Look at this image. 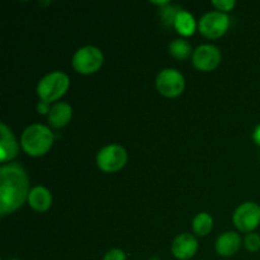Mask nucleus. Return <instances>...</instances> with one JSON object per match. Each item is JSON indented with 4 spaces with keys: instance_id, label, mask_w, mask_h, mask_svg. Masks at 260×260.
Listing matches in <instances>:
<instances>
[{
    "instance_id": "obj_1",
    "label": "nucleus",
    "mask_w": 260,
    "mask_h": 260,
    "mask_svg": "<svg viewBox=\"0 0 260 260\" xmlns=\"http://www.w3.org/2000/svg\"><path fill=\"white\" fill-rule=\"evenodd\" d=\"M29 192V179L19 162H9L0 168V215L18 210L28 200Z\"/></svg>"
},
{
    "instance_id": "obj_2",
    "label": "nucleus",
    "mask_w": 260,
    "mask_h": 260,
    "mask_svg": "<svg viewBox=\"0 0 260 260\" xmlns=\"http://www.w3.org/2000/svg\"><path fill=\"white\" fill-rule=\"evenodd\" d=\"M53 134L47 126L35 123L23 131L20 145L30 156H41L51 149L53 144Z\"/></svg>"
},
{
    "instance_id": "obj_3",
    "label": "nucleus",
    "mask_w": 260,
    "mask_h": 260,
    "mask_svg": "<svg viewBox=\"0 0 260 260\" xmlns=\"http://www.w3.org/2000/svg\"><path fill=\"white\" fill-rule=\"evenodd\" d=\"M70 85V79L62 71H53L43 76L37 85V94L41 101L55 102L60 99Z\"/></svg>"
},
{
    "instance_id": "obj_4",
    "label": "nucleus",
    "mask_w": 260,
    "mask_h": 260,
    "mask_svg": "<svg viewBox=\"0 0 260 260\" xmlns=\"http://www.w3.org/2000/svg\"><path fill=\"white\" fill-rule=\"evenodd\" d=\"M104 56L101 48L95 46H84L75 51L73 56V66L80 74H93L103 65Z\"/></svg>"
},
{
    "instance_id": "obj_5",
    "label": "nucleus",
    "mask_w": 260,
    "mask_h": 260,
    "mask_svg": "<svg viewBox=\"0 0 260 260\" xmlns=\"http://www.w3.org/2000/svg\"><path fill=\"white\" fill-rule=\"evenodd\" d=\"M127 161V152L121 145L112 144L102 147L96 154V164L99 169L107 173H113L122 169Z\"/></svg>"
},
{
    "instance_id": "obj_6",
    "label": "nucleus",
    "mask_w": 260,
    "mask_h": 260,
    "mask_svg": "<svg viewBox=\"0 0 260 260\" xmlns=\"http://www.w3.org/2000/svg\"><path fill=\"white\" fill-rule=\"evenodd\" d=\"M230 25V18L226 13L215 10L208 12L201 17L198 22L200 32L207 38H218L225 35Z\"/></svg>"
},
{
    "instance_id": "obj_7",
    "label": "nucleus",
    "mask_w": 260,
    "mask_h": 260,
    "mask_svg": "<svg viewBox=\"0 0 260 260\" xmlns=\"http://www.w3.org/2000/svg\"><path fill=\"white\" fill-rule=\"evenodd\" d=\"M184 86V76L177 69H164L156 76V89L160 94L169 98H174L182 94Z\"/></svg>"
},
{
    "instance_id": "obj_8",
    "label": "nucleus",
    "mask_w": 260,
    "mask_h": 260,
    "mask_svg": "<svg viewBox=\"0 0 260 260\" xmlns=\"http://www.w3.org/2000/svg\"><path fill=\"white\" fill-rule=\"evenodd\" d=\"M233 221L240 231L251 233L260 223V207L254 202L243 203L234 212Z\"/></svg>"
},
{
    "instance_id": "obj_9",
    "label": "nucleus",
    "mask_w": 260,
    "mask_h": 260,
    "mask_svg": "<svg viewBox=\"0 0 260 260\" xmlns=\"http://www.w3.org/2000/svg\"><path fill=\"white\" fill-rule=\"evenodd\" d=\"M221 52L213 45H201L193 51L192 63L201 71H211L218 66Z\"/></svg>"
},
{
    "instance_id": "obj_10",
    "label": "nucleus",
    "mask_w": 260,
    "mask_h": 260,
    "mask_svg": "<svg viewBox=\"0 0 260 260\" xmlns=\"http://www.w3.org/2000/svg\"><path fill=\"white\" fill-rule=\"evenodd\" d=\"M198 249V241L192 234H179L173 240L172 253L179 260H188L196 255Z\"/></svg>"
},
{
    "instance_id": "obj_11",
    "label": "nucleus",
    "mask_w": 260,
    "mask_h": 260,
    "mask_svg": "<svg viewBox=\"0 0 260 260\" xmlns=\"http://www.w3.org/2000/svg\"><path fill=\"white\" fill-rule=\"evenodd\" d=\"M2 128V140H0V159L3 162L10 161L18 154V142L13 132L8 128L4 122L0 123Z\"/></svg>"
},
{
    "instance_id": "obj_12",
    "label": "nucleus",
    "mask_w": 260,
    "mask_h": 260,
    "mask_svg": "<svg viewBox=\"0 0 260 260\" xmlns=\"http://www.w3.org/2000/svg\"><path fill=\"white\" fill-rule=\"evenodd\" d=\"M73 116V108L68 102H57L51 107L47 114L48 123L53 128H61L70 122Z\"/></svg>"
},
{
    "instance_id": "obj_13",
    "label": "nucleus",
    "mask_w": 260,
    "mask_h": 260,
    "mask_svg": "<svg viewBox=\"0 0 260 260\" xmlns=\"http://www.w3.org/2000/svg\"><path fill=\"white\" fill-rule=\"evenodd\" d=\"M241 245V238L239 234L228 231L218 236L216 240V251L221 256H231L239 250Z\"/></svg>"
},
{
    "instance_id": "obj_14",
    "label": "nucleus",
    "mask_w": 260,
    "mask_h": 260,
    "mask_svg": "<svg viewBox=\"0 0 260 260\" xmlns=\"http://www.w3.org/2000/svg\"><path fill=\"white\" fill-rule=\"evenodd\" d=\"M27 201L35 211H37V212H46L51 207L52 196H51V192L47 188L42 187V185H37V187L30 189Z\"/></svg>"
},
{
    "instance_id": "obj_15",
    "label": "nucleus",
    "mask_w": 260,
    "mask_h": 260,
    "mask_svg": "<svg viewBox=\"0 0 260 260\" xmlns=\"http://www.w3.org/2000/svg\"><path fill=\"white\" fill-rule=\"evenodd\" d=\"M174 27L178 33L184 37L192 36L196 30V19L187 10H180L177 14L174 20Z\"/></svg>"
},
{
    "instance_id": "obj_16",
    "label": "nucleus",
    "mask_w": 260,
    "mask_h": 260,
    "mask_svg": "<svg viewBox=\"0 0 260 260\" xmlns=\"http://www.w3.org/2000/svg\"><path fill=\"white\" fill-rule=\"evenodd\" d=\"M193 231H194L197 235L205 236L207 234H210V231L213 228V218L210 213L207 212H201L193 218L192 222Z\"/></svg>"
},
{
    "instance_id": "obj_17",
    "label": "nucleus",
    "mask_w": 260,
    "mask_h": 260,
    "mask_svg": "<svg viewBox=\"0 0 260 260\" xmlns=\"http://www.w3.org/2000/svg\"><path fill=\"white\" fill-rule=\"evenodd\" d=\"M169 53L177 60H185L192 53V46L183 38H177L169 45Z\"/></svg>"
},
{
    "instance_id": "obj_18",
    "label": "nucleus",
    "mask_w": 260,
    "mask_h": 260,
    "mask_svg": "<svg viewBox=\"0 0 260 260\" xmlns=\"http://www.w3.org/2000/svg\"><path fill=\"white\" fill-rule=\"evenodd\" d=\"M180 10L182 9L178 5L170 4V3L168 5H165V7H162L160 9V17H161L162 23L165 25H174L175 17H177V14Z\"/></svg>"
},
{
    "instance_id": "obj_19",
    "label": "nucleus",
    "mask_w": 260,
    "mask_h": 260,
    "mask_svg": "<svg viewBox=\"0 0 260 260\" xmlns=\"http://www.w3.org/2000/svg\"><path fill=\"white\" fill-rule=\"evenodd\" d=\"M244 245L249 251H258L260 249V236L255 233L246 234L244 238Z\"/></svg>"
},
{
    "instance_id": "obj_20",
    "label": "nucleus",
    "mask_w": 260,
    "mask_h": 260,
    "mask_svg": "<svg viewBox=\"0 0 260 260\" xmlns=\"http://www.w3.org/2000/svg\"><path fill=\"white\" fill-rule=\"evenodd\" d=\"M213 7L217 8L220 12H228V10H231L236 5L235 0H212Z\"/></svg>"
},
{
    "instance_id": "obj_21",
    "label": "nucleus",
    "mask_w": 260,
    "mask_h": 260,
    "mask_svg": "<svg viewBox=\"0 0 260 260\" xmlns=\"http://www.w3.org/2000/svg\"><path fill=\"white\" fill-rule=\"evenodd\" d=\"M126 254L121 249H111L106 253L103 260H126Z\"/></svg>"
},
{
    "instance_id": "obj_22",
    "label": "nucleus",
    "mask_w": 260,
    "mask_h": 260,
    "mask_svg": "<svg viewBox=\"0 0 260 260\" xmlns=\"http://www.w3.org/2000/svg\"><path fill=\"white\" fill-rule=\"evenodd\" d=\"M50 109H51V107H50V103H47V102H40V103L37 104V111H38V113H41V114H45V113H47L48 114V112H50Z\"/></svg>"
},
{
    "instance_id": "obj_23",
    "label": "nucleus",
    "mask_w": 260,
    "mask_h": 260,
    "mask_svg": "<svg viewBox=\"0 0 260 260\" xmlns=\"http://www.w3.org/2000/svg\"><path fill=\"white\" fill-rule=\"evenodd\" d=\"M253 140L256 145H259L260 146V124H258V126L255 127V129H254Z\"/></svg>"
},
{
    "instance_id": "obj_24",
    "label": "nucleus",
    "mask_w": 260,
    "mask_h": 260,
    "mask_svg": "<svg viewBox=\"0 0 260 260\" xmlns=\"http://www.w3.org/2000/svg\"><path fill=\"white\" fill-rule=\"evenodd\" d=\"M150 260H159V259H157V258H151Z\"/></svg>"
},
{
    "instance_id": "obj_25",
    "label": "nucleus",
    "mask_w": 260,
    "mask_h": 260,
    "mask_svg": "<svg viewBox=\"0 0 260 260\" xmlns=\"http://www.w3.org/2000/svg\"><path fill=\"white\" fill-rule=\"evenodd\" d=\"M7 260H19V259H14V258H13V259H7Z\"/></svg>"
}]
</instances>
